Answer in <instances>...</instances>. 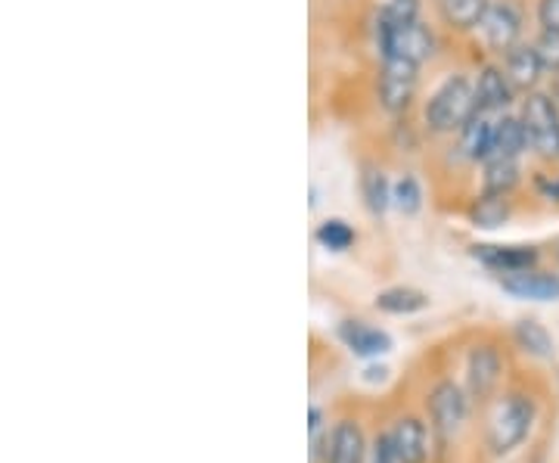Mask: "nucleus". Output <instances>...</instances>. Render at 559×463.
<instances>
[{"mask_svg":"<svg viewBox=\"0 0 559 463\" xmlns=\"http://www.w3.org/2000/svg\"><path fill=\"white\" fill-rule=\"evenodd\" d=\"M473 116H479L476 81H469L466 75H448L441 81L439 91L423 106V124L436 138L460 134V128Z\"/></svg>","mask_w":559,"mask_h":463,"instance_id":"f257e3e1","label":"nucleus"},{"mask_svg":"<svg viewBox=\"0 0 559 463\" xmlns=\"http://www.w3.org/2000/svg\"><path fill=\"white\" fill-rule=\"evenodd\" d=\"M377 47H380L382 60L389 57H401V60H411L423 66L436 57L439 50V40H436V32L423 22H399L392 20L385 10H380L377 16Z\"/></svg>","mask_w":559,"mask_h":463,"instance_id":"f03ea898","label":"nucleus"},{"mask_svg":"<svg viewBox=\"0 0 559 463\" xmlns=\"http://www.w3.org/2000/svg\"><path fill=\"white\" fill-rule=\"evenodd\" d=\"M535 424V402L522 392H510L503 395L488 420V448L503 458L513 448H520L525 442V436L532 432Z\"/></svg>","mask_w":559,"mask_h":463,"instance_id":"7ed1b4c3","label":"nucleus"},{"mask_svg":"<svg viewBox=\"0 0 559 463\" xmlns=\"http://www.w3.org/2000/svg\"><path fill=\"white\" fill-rule=\"evenodd\" d=\"M525 131H528V150L540 162L559 159V106L554 94L532 91L525 94L520 109Z\"/></svg>","mask_w":559,"mask_h":463,"instance_id":"20e7f679","label":"nucleus"},{"mask_svg":"<svg viewBox=\"0 0 559 463\" xmlns=\"http://www.w3.org/2000/svg\"><path fill=\"white\" fill-rule=\"evenodd\" d=\"M419 87V66L401 57H389L380 66V79H377V100L389 116H404L414 100H417Z\"/></svg>","mask_w":559,"mask_h":463,"instance_id":"39448f33","label":"nucleus"},{"mask_svg":"<svg viewBox=\"0 0 559 463\" xmlns=\"http://www.w3.org/2000/svg\"><path fill=\"white\" fill-rule=\"evenodd\" d=\"M426 407H429L432 429L439 432L441 439L457 436L460 426L466 424V414H469L466 392H463L454 380H441V383L432 385V392H429V399H426Z\"/></svg>","mask_w":559,"mask_h":463,"instance_id":"423d86ee","label":"nucleus"},{"mask_svg":"<svg viewBox=\"0 0 559 463\" xmlns=\"http://www.w3.org/2000/svg\"><path fill=\"white\" fill-rule=\"evenodd\" d=\"M481 35L491 54L507 57L516 44H522V13L513 0H495L488 16L481 22Z\"/></svg>","mask_w":559,"mask_h":463,"instance_id":"0eeeda50","label":"nucleus"},{"mask_svg":"<svg viewBox=\"0 0 559 463\" xmlns=\"http://www.w3.org/2000/svg\"><path fill=\"white\" fill-rule=\"evenodd\" d=\"M500 373H503V358L495 345L481 343L469 348V355H466V392H469V399H476V402L491 399V392L500 383Z\"/></svg>","mask_w":559,"mask_h":463,"instance_id":"6e6552de","label":"nucleus"},{"mask_svg":"<svg viewBox=\"0 0 559 463\" xmlns=\"http://www.w3.org/2000/svg\"><path fill=\"white\" fill-rule=\"evenodd\" d=\"M469 256L479 264H485L495 274H516V271H528L538 268L540 252L535 246H495V242H476L469 249Z\"/></svg>","mask_w":559,"mask_h":463,"instance_id":"1a4fd4ad","label":"nucleus"},{"mask_svg":"<svg viewBox=\"0 0 559 463\" xmlns=\"http://www.w3.org/2000/svg\"><path fill=\"white\" fill-rule=\"evenodd\" d=\"M516 97L513 81L507 79L503 66L498 62H485L476 79V103H479L481 116H503Z\"/></svg>","mask_w":559,"mask_h":463,"instance_id":"9d476101","label":"nucleus"},{"mask_svg":"<svg viewBox=\"0 0 559 463\" xmlns=\"http://www.w3.org/2000/svg\"><path fill=\"white\" fill-rule=\"evenodd\" d=\"M500 286L503 293L516 296V299H528V302H557L559 299V277L550 271H516V274H500Z\"/></svg>","mask_w":559,"mask_h":463,"instance_id":"9b49d317","label":"nucleus"},{"mask_svg":"<svg viewBox=\"0 0 559 463\" xmlns=\"http://www.w3.org/2000/svg\"><path fill=\"white\" fill-rule=\"evenodd\" d=\"M457 156L469 165H485L495 156V119L491 116H473L460 128Z\"/></svg>","mask_w":559,"mask_h":463,"instance_id":"f8f14e48","label":"nucleus"},{"mask_svg":"<svg viewBox=\"0 0 559 463\" xmlns=\"http://www.w3.org/2000/svg\"><path fill=\"white\" fill-rule=\"evenodd\" d=\"M503 72H507V79L513 81V87L522 91V94H532V91H538L540 79H544V62H540L538 50H535V44H516L507 57H503Z\"/></svg>","mask_w":559,"mask_h":463,"instance_id":"ddd939ff","label":"nucleus"},{"mask_svg":"<svg viewBox=\"0 0 559 463\" xmlns=\"http://www.w3.org/2000/svg\"><path fill=\"white\" fill-rule=\"evenodd\" d=\"M340 340L358 358H380L385 352H392V336L380 327H370L364 321H342Z\"/></svg>","mask_w":559,"mask_h":463,"instance_id":"4468645a","label":"nucleus"},{"mask_svg":"<svg viewBox=\"0 0 559 463\" xmlns=\"http://www.w3.org/2000/svg\"><path fill=\"white\" fill-rule=\"evenodd\" d=\"M491 3L495 0H439V20L444 28H451L457 35H469V32L481 28Z\"/></svg>","mask_w":559,"mask_h":463,"instance_id":"2eb2a0df","label":"nucleus"},{"mask_svg":"<svg viewBox=\"0 0 559 463\" xmlns=\"http://www.w3.org/2000/svg\"><path fill=\"white\" fill-rule=\"evenodd\" d=\"M367 442L364 432L355 420H340L330 432L326 444V463H364L367 461Z\"/></svg>","mask_w":559,"mask_h":463,"instance_id":"dca6fc26","label":"nucleus"},{"mask_svg":"<svg viewBox=\"0 0 559 463\" xmlns=\"http://www.w3.org/2000/svg\"><path fill=\"white\" fill-rule=\"evenodd\" d=\"M389 432H392V442H395L401 463H426V458H429V436H426L423 420L401 417Z\"/></svg>","mask_w":559,"mask_h":463,"instance_id":"f3484780","label":"nucleus"},{"mask_svg":"<svg viewBox=\"0 0 559 463\" xmlns=\"http://www.w3.org/2000/svg\"><path fill=\"white\" fill-rule=\"evenodd\" d=\"M510 215H513L510 197H500V193H485L481 190L479 197L466 205V218L479 230H498V227L510 222Z\"/></svg>","mask_w":559,"mask_h":463,"instance_id":"a211bd4d","label":"nucleus"},{"mask_svg":"<svg viewBox=\"0 0 559 463\" xmlns=\"http://www.w3.org/2000/svg\"><path fill=\"white\" fill-rule=\"evenodd\" d=\"M525 150H528V131H525L522 116H513V112L498 116L495 119V156H500V159H520Z\"/></svg>","mask_w":559,"mask_h":463,"instance_id":"6ab92c4d","label":"nucleus"},{"mask_svg":"<svg viewBox=\"0 0 559 463\" xmlns=\"http://www.w3.org/2000/svg\"><path fill=\"white\" fill-rule=\"evenodd\" d=\"M360 200L373 218H382L392 209V183L385 178L380 165H364L360 168Z\"/></svg>","mask_w":559,"mask_h":463,"instance_id":"aec40b11","label":"nucleus"},{"mask_svg":"<svg viewBox=\"0 0 559 463\" xmlns=\"http://www.w3.org/2000/svg\"><path fill=\"white\" fill-rule=\"evenodd\" d=\"M522 181L520 159H488L481 165V190L485 193H500V197H510Z\"/></svg>","mask_w":559,"mask_h":463,"instance_id":"412c9836","label":"nucleus"},{"mask_svg":"<svg viewBox=\"0 0 559 463\" xmlns=\"http://www.w3.org/2000/svg\"><path fill=\"white\" fill-rule=\"evenodd\" d=\"M377 308H380L382 314H417L423 311L426 305H429V296L423 293V289H414V286H389V289H382L380 296H377Z\"/></svg>","mask_w":559,"mask_h":463,"instance_id":"4be33fe9","label":"nucleus"},{"mask_svg":"<svg viewBox=\"0 0 559 463\" xmlns=\"http://www.w3.org/2000/svg\"><path fill=\"white\" fill-rule=\"evenodd\" d=\"M513 340L520 345L525 355H532V358H550L554 355V340H550V333L544 330V323L532 321V318H525L513 327Z\"/></svg>","mask_w":559,"mask_h":463,"instance_id":"5701e85b","label":"nucleus"},{"mask_svg":"<svg viewBox=\"0 0 559 463\" xmlns=\"http://www.w3.org/2000/svg\"><path fill=\"white\" fill-rule=\"evenodd\" d=\"M314 240L323 249H330V252H348L355 246V240H358V234H355V227L345 222V218H326L323 224H318Z\"/></svg>","mask_w":559,"mask_h":463,"instance_id":"b1692460","label":"nucleus"},{"mask_svg":"<svg viewBox=\"0 0 559 463\" xmlns=\"http://www.w3.org/2000/svg\"><path fill=\"white\" fill-rule=\"evenodd\" d=\"M392 209H399L401 215H417L423 209V187L414 175H404L392 183Z\"/></svg>","mask_w":559,"mask_h":463,"instance_id":"393cba45","label":"nucleus"},{"mask_svg":"<svg viewBox=\"0 0 559 463\" xmlns=\"http://www.w3.org/2000/svg\"><path fill=\"white\" fill-rule=\"evenodd\" d=\"M326 444H330V436L323 439V411L314 404L308 411V454H311V463H320V454L326 458Z\"/></svg>","mask_w":559,"mask_h":463,"instance_id":"a878e982","label":"nucleus"},{"mask_svg":"<svg viewBox=\"0 0 559 463\" xmlns=\"http://www.w3.org/2000/svg\"><path fill=\"white\" fill-rule=\"evenodd\" d=\"M532 44H535V50H538L544 69L559 75V32H540Z\"/></svg>","mask_w":559,"mask_h":463,"instance_id":"bb28decb","label":"nucleus"},{"mask_svg":"<svg viewBox=\"0 0 559 463\" xmlns=\"http://www.w3.org/2000/svg\"><path fill=\"white\" fill-rule=\"evenodd\" d=\"M367 463H401L399 451H395V442H392V432H380L370 451H367Z\"/></svg>","mask_w":559,"mask_h":463,"instance_id":"cd10ccee","label":"nucleus"},{"mask_svg":"<svg viewBox=\"0 0 559 463\" xmlns=\"http://www.w3.org/2000/svg\"><path fill=\"white\" fill-rule=\"evenodd\" d=\"M392 20L404 25V22H417L419 20V0H389L382 7Z\"/></svg>","mask_w":559,"mask_h":463,"instance_id":"c85d7f7f","label":"nucleus"},{"mask_svg":"<svg viewBox=\"0 0 559 463\" xmlns=\"http://www.w3.org/2000/svg\"><path fill=\"white\" fill-rule=\"evenodd\" d=\"M540 32H559V0H538Z\"/></svg>","mask_w":559,"mask_h":463,"instance_id":"c756f323","label":"nucleus"},{"mask_svg":"<svg viewBox=\"0 0 559 463\" xmlns=\"http://www.w3.org/2000/svg\"><path fill=\"white\" fill-rule=\"evenodd\" d=\"M535 183H538V193L544 200L559 205V175H540Z\"/></svg>","mask_w":559,"mask_h":463,"instance_id":"7c9ffc66","label":"nucleus"}]
</instances>
